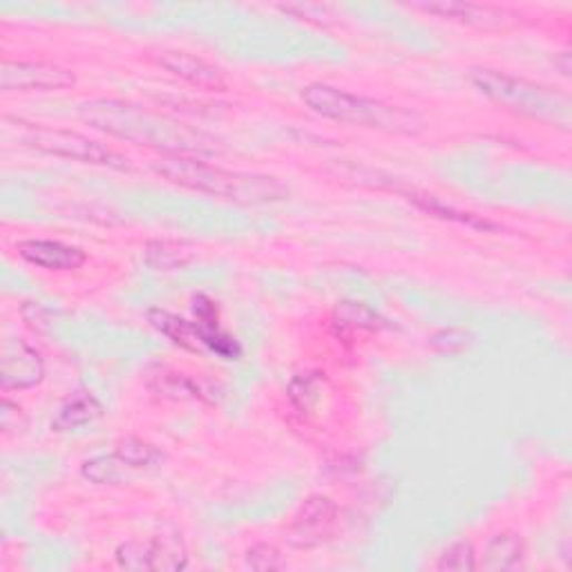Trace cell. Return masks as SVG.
Instances as JSON below:
<instances>
[{
  "mask_svg": "<svg viewBox=\"0 0 572 572\" xmlns=\"http://www.w3.org/2000/svg\"><path fill=\"white\" fill-rule=\"evenodd\" d=\"M338 325L345 329H367V331H378L382 327V320L365 305L356 303H343L336 311Z\"/></svg>",
  "mask_w": 572,
  "mask_h": 572,
  "instance_id": "44dd1931",
  "label": "cell"
},
{
  "mask_svg": "<svg viewBox=\"0 0 572 572\" xmlns=\"http://www.w3.org/2000/svg\"><path fill=\"white\" fill-rule=\"evenodd\" d=\"M303 101L325 119L378 130L385 134L416 136L425 130L422 116L413 110H407L402 105H394L380 99L354 94L349 90H343L329 83L307 85L303 90Z\"/></svg>",
  "mask_w": 572,
  "mask_h": 572,
  "instance_id": "3957f363",
  "label": "cell"
},
{
  "mask_svg": "<svg viewBox=\"0 0 572 572\" xmlns=\"http://www.w3.org/2000/svg\"><path fill=\"white\" fill-rule=\"evenodd\" d=\"M157 61L166 72H171L173 76H177L195 88L211 90V92L228 90V81H226L224 72L219 68H215L213 63L204 61L202 57H195L184 50H166L157 57Z\"/></svg>",
  "mask_w": 572,
  "mask_h": 572,
  "instance_id": "8fae6325",
  "label": "cell"
},
{
  "mask_svg": "<svg viewBox=\"0 0 572 572\" xmlns=\"http://www.w3.org/2000/svg\"><path fill=\"white\" fill-rule=\"evenodd\" d=\"M79 112L88 125L136 146L162 151L164 155L211 157L217 153L208 134L127 101L92 99Z\"/></svg>",
  "mask_w": 572,
  "mask_h": 572,
  "instance_id": "6da1fadb",
  "label": "cell"
},
{
  "mask_svg": "<svg viewBox=\"0 0 572 572\" xmlns=\"http://www.w3.org/2000/svg\"><path fill=\"white\" fill-rule=\"evenodd\" d=\"M477 568H479L477 552L472 541L468 539H459L450 543L437 561V570H443V572H472Z\"/></svg>",
  "mask_w": 572,
  "mask_h": 572,
  "instance_id": "ffe728a7",
  "label": "cell"
},
{
  "mask_svg": "<svg viewBox=\"0 0 572 572\" xmlns=\"http://www.w3.org/2000/svg\"><path fill=\"white\" fill-rule=\"evenodd\" d=\"M282 12L296 14L298 19H307V21H325V19H334L331 10L325 6H314V3H305V6H284Z\"/></svg>",
  "mask_w": 572,
  "mask_h": 572,
  "instance_id": "cb8c5ba5",
  "label": "cell"
},
{
  "mask_svg": "<svg viewBox=\"0 0 572 572\" xmlns=\"http://www.w3.org/2000/svg\"><path fill=\"white\" fill-rule=\"evenodd\" d=\"M3 134L6 136H17L19 143L28 149H34L45 155L54 157H65L92 166H108L114 171H130L127 157L119 155L116 151L103 146V143L74 132V130H63V127H48L39 123H30L23 119H3Z\"/></svg>",
  "mask_w": 572,
  "mask_h": 572,
  "instance_id": "5b68a950",
  "label": "cell"
},
{
  "mask_svg": "<svg viewBox=\"0 0 572 572\" xmlns=\"http://www.w3.org/2000/svg\"><path fill=\"white\" fill-rule=\"evenodd\" d=\"M416 10L435 14L446 21H454L477 30H508L521 19L519 14L490 6V3H468V0H432V3H416Z\"/></svg>",
  "mask_w": 572,
  "mask_h": 572,
  "instance_id": "ba28073f",
  "label": "cell"
},
{
  "mask_svg": "<svg viewBox=\"0 0 572 572\" xmlns=\"http://www.w3.org/2000/svg\"><path fill=\"white\" fill-rule=\"evenodd\" d=\"M432 345L441 351H463L470 345V336L459 329H448V331H439L432 338Z\"/></svg>",
  "mask_w": 572,
  "mask_h": 572,
  "instance_id": "603a6c76",
  "label": "cell"
},
{
  "mask_svg": "<svg viewBox=\"0 0 572 572\" xmlns=\"http://www.w3.org/2000/svg\"><path fill=\"white\" fill-rule=\"evenodd\" d=\"M149 323L164 334L166 338H171L177 347L186 349V351H204V343H202V334L200 327L195 323H188L186 318H180L166 309H151L149 311Z\"/></svg>",
  "mask_w": 572,
  "mask_h": 572,
  "instance_id": "2e32d148",
  "label": "cell"
},
{
  "mask_svg": "<svg viewBox=\"0 0 572 572\" xmlns=\"http://www.w3.org/2000/svg\"><path fill=\"white\" fill-rule=\"evenodd\" d=\"M45 378V360L37 347L23 338H12L0 354V385L3 391L30 389Z\"/></svg>",
  "mask_w": 572,
  "mask_h": 572,
  "instance_id": "9c48e42d",
  "label": "cell"
},
{
  "mask_svg": "<svg viewBox=\"0 0 572 572\" xmlns=\"http://www.w3.org/2000/svg\"><path fill=\"white\" fill-rule=\"evenodd\" d=\"M114 556L125 570L177 572L188 565V550L180 534H155L146 541H125L116 548Z\"/></svg>",
  "mask_w": 572,
  "mask_h": 572,
  "instance_id": "8992f818",
  "label": "cell"
},
{
  "mask_svg": "<svg viewBox=\"0 0 572 572\" xmlns=\"http://www.w3.org/2000/svg\"><path fill=\"white\" fill-rule=\"evenodd\" d=\"M103 413L101 402L90 391H76L52 418V429L59 435L74 432L90 422H94Z\"/></svg>",
  "mask_w": 572,
  "mask_h": 572,
  "instance_id": "4fadbf2b",
  "label": "cell"
},
{
  "mask_svg": "<svg viewBox=\"0 0 572 572\" xmlns=\"http://www.w3.org/2000/svg\"><path fill=\"white\" fill-rule=\"evenodd\" d=\"M81 474L96 486H123L127 481H132L139 472L125 461L121 459L116 452L112 454H101L94 459H88L81 466Z\"/></svg>",
  "mask_w": 572,
  "mask_h": 572,
  "instance_id": "e0dca14e",
  "label": "cell"
},
{
  "mask_svg": "<svg viewBox=\"0 0 572 572\" xmlns=\"http://www.w3.org/2000/svg\"><path fill=\"white\" fill-rule=\"evenodd\" d=\"M338 523V508L329 497H309L289 525V539L298 548H314L327 541Z\"/></svg>",
  "mask_w": 572,
  "mask_h": 572,
  "instance_id": "30bf717a",
  "label": "cell"
},
{
  "mask_svg": "<svg viewBox=\"0 0 572 572\" xmlns=\"http://www.w3.org/2000/svg\"><path fill=\"white\" fill-rule=\"evenodd\" d=\"M407 200L411 204H416L420 211L435 215V217H441V219H448V222H457V224H463V226H470V228H477V231H499V224L481 217V215H474L470 211H461L448 202H443L441 197L437 195H429V193H407Z\"/></svg>",
  "mask_w": 572,
  "mask_h": 572,
  "instance_id": "5bb4252c",
  "label": "cell"
},
{
  "mask_svg": "<svg viewBox=\"0 0 572 572\" xmlns=\"http://www.w3.org/2000/svg\"><path fill=\"white\" fill-rule=\"evenodd\" d=\"M114 452L121 459H125L136 472L151 470V468H155L162 461V452L155 446L141 441V439H134V437H127V439L119 441Z\"/></svg>",
  "mask_w": 572,
  "mask_h": 572,
  "instance_id": "d6986e66",
  "label": "cell"
},
{
  "mask_svg": "<svg viewBox=\"0 0 572 572\" xmlns=\"http://www.w3.org/2000/svg\"><path fill=\"white\" fill-rule=\"evenodd\" d=\"M153 168L155 173L182 188L224 197L228 202L244 206L275 204L289 197V188L275 177L226 171L208 162H202L200 157L164 155L160 162H155Z\"/></svg>",
  "mask_w": 572,
  "mask_h": 572,
  "instance_id": "7a4b0ae2",
  "label": "cell"
},
{
  "mask_svg": "<svg viewBox=\"0 0 572 572\" xmlns=\"http://www.w3.org/2000/svg\"><path fill=\"white\" fill-rule=\"evenodd\" d=\"M74 74L45 61H3L0 90L3 92H50L74 85Z\"/></svg>",
  "mask_w": 572,
  "mask_h": 572,
  "instance_id": "52a82bcc",
  "label": "cell"
},
{
  "mask_svg": "<svg viewBox=\"0 0 572 572\" xmlns=\"http://www.w3.org/2000/svg\"><path fill=\"white\" fill-rule=\"evenodd\" d=\"M19 255L45 270H76L85 264L88 255L79 246H70L57 239H23L17 246Z\"/></svg>",
  "mask_w": 572,
  "mask_h": 572,
  "instance_id": "7c38bea8",
  "label": "cell"
},
{
  "mask_svg": "<svg viewBox=\"0 0 572 572\" xmlns=\"http://www.w3.org/2000/svg\"><path fill=\"white\" fill-rule=\"evenodd\" d=\"M523 559V541L519 534L514 532H499L494 534L483 550V570L490 572H503V570H512L521 563Z\"/></svg>",
  "mask_w": 572,
  "mask_h": 572,
  "instance_id": "ac0fdd59",
  "label": "cell"
},
{
  "mask_svg": "<svg viewBox=\"0 0 572 572\" xmlns=\"http://www.w3.org/2000/svg\"><path fill=\"white\" fill-rule=\"evenodd\" d=\"M470 81L483 96L512 114L528 116L548 125H559L563 130H568L570 125V99L548 85L490 68L472 70Z\"/></svg>",
  "mask_w": 572,
  "mask_h": 572,
  "instance_id": "277c9868",
  "label": "cell"
},
{
  "mask_svg": "<svg viewBox=\"0 0 572 572\" xmlns=\"http://www.w3.org/2000/svg\"><path fill=\"white\" fill-rule=\"evenodd\" d=\"M246 565L257 570V572L282 570L284 568V559H282L279 548H275L273 543H255L246 552Z\"/></svg>",
  "mask_w": 572,
  "mask_h": 572,
  "instance_id": "7402d4cb",
  "label": "cell"
},
{
  "mask_svg": "<svg viewBox=\"0 0 572 572\" xmlns=\"http://www.w3.org/2000/svg\"><path fill=\"white\" fill-rule=\"evenodd\" d=\"M143 257L153 270L171 273L188 266L197 257V251L184 239H153L146 244Z\"/></svg>",
  "mask_w": 572,
  "mask_h": 572,
  "instance_id": "9a60e30c",
  "label": "cell"
}]
</instances>
